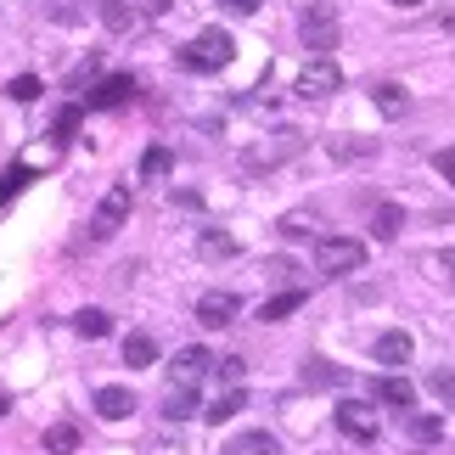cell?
<instances>
[{"instance_id": "cell-23", "label": "cell", "mask_w": 455, "mask_h": 455, "mask_svg": "<svg viewBox=\"0 0 455 455\" xmlns=\"http://www.w3.org/2000/svg\"><path fill=\"white\" fill-rule=\"evenodd\" d=\"M191 411H197V394H191V388H169V399H164V416H169V422H186Z\"/></svg>"}, {"instance_id": "cell-16", "label": "cell", "mask_w": 455, "mask_h": 455, "mask_svg": "<svg viewBox=\"0 0 455 455\" xmlns=\"http://www.w3.org/2000/svg\"><path fill=\"white\" fill-rule=\"evenodd\" d=\"M225 455H282V444H275V433H242Z\"/></svg>"}, {"instance_id": "cell-32", "label": "cell", "mask_w": 455, "mask_h": 455, "mask_svg": "<svg viewBox=\"0 0 455 455\" xmlns=\"http://www.w3.org/2000/svg\"><path fill=\"white\" fill-rule=\"evenodd\" d=\"M433 169H439L444 180L455 186V147H439V152H433Z\"/></svg>"}, {"instance_id": "cell-1", "label": "cell", "mask_w": 455, "mask_h": 455, "mask_svg": "<svg viewBox=\"0 0 455 455\" xmlns=\"http://www.w3.org/2000/svg\"><path fill=\"white\" fill-rule=\"evenodd\" d=\"M231 57H236V40L225 28H203L191 45H180L186 74H220V68H231Z\"/></svg>"}, {"instance_id": "cell-15", "label": "cell", "mask_w": 455, "mask_h": 455, "mask_svg": "<svg viewBox=\"0 0 455 455\" xmlns=\"http://www.w3.org/2000/svg\"><path fill=\"white\" fill-rule=\"evenodd\" d=\"M399 225H405V208H399V203H382L377 214H371V236H377V242H394Z\"/></svg>"}, {"instance_id": "cell-31", "label": "cell", "mask_w": 455, "mask_h": 455, "mask_svg": "<svg viewBox=\"0 0 455 455\" xmlns=\"http://www.w3.org/2000/svg\"><path fill=\"white\" fill-rule=\"evenodd\" d=\"M220 12H231V17H253L259 6H265V0H214Z\"/></svg>"}, {"instance_id": "cell-37", "label": "cell", "mask_w": 455, "mask_h": 455, "mask_svg": "<svg viewBox=\"0 0 455 455\" xmlns=\"http://www.w3.org/2000/svg\"><path fill=\"white\" fill-rule=\"evenodd\" d=\"M6 411H12V399H6V394H0V416H6Z\"/></svg>"}, {"instance_id": "cell-3", "label": "cell", "mask_w": 455, "mask_h": 455, "mask_svg": "<svg viewBox=\"0 0 455 455\" xmlns=\"http://www.w3.org/2000/svg\"><path fill=\"white\" fill-rule=\"evenodd\" d=\"M315 265H321V275H355L365 265V242H355V236H321V242H315Z\"/></svg>"}, {"instance_id": "cell-17", "label": "cell", "mask_w": 455, "mask_h": 455, "mask_svg": "<svg viewBox=\"0 0 455 455\" xmlns=\"http://www.w3.org/2000/svg\"><path fill=\"white\" fill-rule=\"evenodd\" d=\"M74 331H79V338H108V331H113V315L91 304V309H79V315H74Z\"/></svg>"}, {"instance_id": "cell-2", "label": "cell", "mask_w": 455, "mask_h": 455, "mask_svg": "<svg viewBox=\"0 0 455 455\" xmlns=\"http://www.w3.org/2000/svg\"><path fill=\"white\" fill-rule=\"evenodd\" d=\"M338 34H343V23H338V6H331V0H315V6L299 12V40L315 57H331V51H338Z\"/></svg>"}, {"instance_id": "cell-10", "label": "cell", "mask_w": 455, "mask_h": 455, "mask_svg": "<svg viewBox=\"0 0 455 455\" xmlns=\"http://www.w3.org/2000/svg\"><path fill=\"white\" fill-rule=\"evenodd\" d=\"M96 411L108 416V422H124V416H135V394L108 382V388H96Z\"/></svg>"}, {"instance_id": "cell-27", "label": "cell", "mask_w": 455, "mask_h": 455, "mask_svg": "<svg viewBox=\"0 0 455 455\" xmlns=\"http://www.w3.org/2000/svg\"><path fill=\"white\" fill-rule=\"evenodd\" d=\"M28 180H34V169H23V164L6 169V180H0V203H12V197H17V191H23Z\"/></svg>"}, {"instance_id": "cell-39", "label": "cell", "mask_w": 455, "mask_h": 455, "mask_svg": "<svg viewBox=\"0 0 455 455\" xmlns=\"http://www.w3.org/2000/svg\"><path fill=\"white\" fill-rule=\"evenodd\" d=\"M444 28H455V17H444Z\"/></svg>"}, {"instance_id": "cell-14", "label": "cell", "mask_w": 455, "mask_h": 455, "mask_svg": "<svg viewBox=\"0 0 455 455\" xmlns=\"http://www.w3.org/2000/svg\"><path fill=\"white\" fill-rule=\"evenodd\" d=\"M371 96H377V108L388 113V118H405V113H411V91H405V84H394V79H388V84H377Z\"/></svg>"}, {"instance_id": "cell-20", "label": "cell", "mask_w": 455, "mask_h": 455, "mask_svg": "<svg viewBox=\"0 0 455 455\" xmlns=\"http://www.w3.org/2000/svg\"><path fill=\"white\" fill-rule=\"evenodd\" d=\"M101 23H108L113 34H130V28H135V12H130V0H101Z\"/></svg>"}, {"instance_id": "cell-19", "label": "cell", "mask_w": 455, "mask_h": 455, "mask_svg": "<svg viewBox=\"0 0 455 455\" xmlns=\"http://www.w3.org/2000/svg\"><path fill=\"white\" fill-rule=\"evenodd\" d=\"M169 169H174V152L169 147H147L141 152V180H164Z\"/></svg>"}, {"instance_id": "cell-25", "label": "cell", "mask_w": 455, "mask_h": 455, "mask_svg": "<svg viewBox=\"0 0 455 455\" xmlns=\"http://www.w3.org/2000/svg\"><path fill=\"white\" fill-rule=\"evenodd\" d=\"M411 439L416 444H439L444 439V422H439V416H411Z\"/></svg>"}, {"instance_id": "cell-33", "label": "cell", "mask_w": 455, "mask_h": 455, "mask_svg": "<svg viewBox=\"0 0 455 455\" xmlns=\"http://www.w3.org/2000/svg\"><path fill=\"white\" fill-rule=\"evenodd\" d=\"M214 365H220V377L231 382V388H242V360H236V355H231V360H214Z\"/></svg>"}, {"instance_id": "cell-22", "label": "cell", "mask_w": 455, "mask_h": 455, "mask_svg": "<svg viewBox=\"0 0 455 455\" xmlns=\"http://www.w3.org/2000/svg\"><path fill=\"white\" fill-rule=\"evenodd\" d=\"M197 253H203V259H231V253H236V236H225V231H203V236H197Z\"/></svg>"}, {"instance_id": "cell-8", "label": "cell", "mask_w": 455, "mask_h": 455, "mask_svg": "<svg viewBox=\"0 0 455 455\" xmlns=\"http://www.w3.org/2000/svg\"><path fill=\"white\" fill-rule=\"evenodd\" d=\"M236 315H242V299H236V292H203V299H197V321H203L208 331L231 326Z\"/></svg>"}, {"instance_id": "cell-5", "label": "cell", "mask_w": 455, "mask_h": 455, "mask_svg": "<svg viewBox=\"0 0 455 455\" xmlns=\"http://www.w3.org/2000/svg\"><path fill=\"white\" fill-rule=\"evenodd\" d=\"M331 422H338V433L343 439H355V444H371L377 439V405H365V399H338V416H331Z\"/></svg>"}, {"instance_id": "cell-30", "label": "cell", "mask_w": 455, "mask_h": 455, "mask_svg": "<svg viewBox=\"0 0 455 455\" xmlns=\"http://www.w3.org/2000/svg\"><path fill=\"white\" fill-rule=\"evenodd\" d=\"M304 382H309V388H331V382H338V371H331L326 360H309V371H304Z\"/></svg>"}, {"instance_id": "cell-7", "label": "cell", "mask_w": 455, "mask_h": 455, "mask_svg": "<svg viewBox=\"0 0 455 455\" xmlns=\"http://www.w3.org/2000/svg\"><path fill=\"white\" fill-rule=\"evenodd\" d=\"M130 220V186H113L108 191V197H101L96 203V220H91V236L96 242H108L113 231H118V225H124Z\"/></svg>"}, {"instance_id": "cell-29", "label": "cell", "mask_w": 455, "mask_h": 455, "mask_svg": "<svg viewBox=\"0 0 455 455\" xmlns=\"http://www.w3.org/2000/svg\"><path fill=\"white\" fill-rule=\"evenodd\" d=\"M79 118H84V108H62V113H57V124H51V135H57V141H68V135L79 130Z\"/></svg>"}, {"instance_id": "cell-13", "label": "cell", "mask_w": 455, "mask_h": 455, "mask_svg": "<svg viewBox=\"0 0 455 455\" xmlns=\"http://www.w3.org/2000/svg\"><path fill=\"white\" fill-rule=\"evenodd\" d=\"M124 365H135V371L157 365V343L147 338V331H130V338H124Z\"/></svg>"}, {"instance_id": "cell-6", "label": "cell", "mask_w": 455, "mask_h": 455, "mask_svg": "<svg viewBox=\"0 0 455 455\" xmlns=\"http://www.w3.org/2000/svg\"><path fill=\"white\" fill-rule=\"evenodd\" d=\"M208 371H214V355H208L203 343H191V348H180V355L169 360V388H191V394H197Z\"/></svg>"}, {"instance_id": "cell-21", "label": "cell", "mask_w": 455, "mask_h": 455, "mask_svg": "<svg viewBox=\"0 0 455 455\" xmlns=\"http://www.w3.org/2000/svg\"><path fill=\"white\" fill-rule=\"evenodd\" d=\"M299 309H304V292H282V299L259 304V321H287V315H299Z\"/></svg>"}, {"instance_id": "cell-11", "label": "cell", "mask_w": 455, "mask_h": 455, "mask_svg": "<svg viewBox=\"0 0 455 455\" xmlns=\"http://www.w3.org/2000/svg\"><path fill=\"white\" fill-rule=\"evenodd\" d=\"M377 405H394V411H411L416 405V388L405 377H382L377 382Z\"/></svg>"}, {"instance_id": "cell-34", "label": "cell", "mask_w": 455, "mask_h": 455, "mask_svg": "<svg viewBox=\"0 0 455 455\" xmlns=\"http://www.w3.org/2000/svg\"><path fill=\"white\" fill-rule=\"evenodd\" d=\"M96 74V57H84L79 68H74V74H68V84H84V79H91Z\"/></svg>"}, {"instance_id": "cell-24", "label": "cell", "mask_w": 455, "mask_h": 455, "mask_svg": "<svg viewBox=\"0 0 455 455\" xmlns=\"http://www.w3.org/2000/svg\"><path fill=\"white\" fill-rule=\"evenodd\" d=\"M242 411V388H231V394H220L214 405H208L203 416H208V427H220V422H231V416Z\"/></svg>"}, {"instance_id": "cell-36", "label": "cell", "mask_w": 455, "mask_h": 455, "mask_svg": "<svg viewBox=\"0 0 455 455\" xmlns=\"http://www.w3.org/2000/svg\"><path fill=\"white\" fill-rule=\"evenodd\" d=\"M433 265H439V270H450V275H455V248H450V253H439V259H433Z\"/></svg>"}, {"instance_id": "cell-35", "label": "cell", "mask_w": 455, "mask_h": 455, "mask_svg": "<svg viewBox=\"0 0 455 455\" xmlns=\"http://www.w3.org/2000/svg\"><path fill=\"white\" fill-rule=\"evenodd\" d=\"M141 12H147V17H169V12H174V0H147Z\"/></svg>"}, {"instance_id": "cell-28", "label": "cell", "mask_w": 455, "mask_h": 455, "mask_svg": "<svg viewBox=\"0 0 455 455\" xmlns=\"http://www.w3.org/2000/svg\"><path fill=\"white\" fill-rule=\"evenodd\" d=\"M6 96H12V101H34V96H40V79H34V74H17V79L6 84Z\"/></svg>"}, {"instance_id": "cell-9", "label": "cell", "mask_w": 455, "mask_h": 455, "mask_svg": "<svg viewBox=\"0 0 455 455\" xmlns=\"http://www.w3.org/2000/svg\"><path fill=\"white\" fill-rule=\"evenodd\" d=\"M130 96H135V79L130 74H108V79H96L91 91H84V108H124Z\"/></svg>"}, {"instance_id": "cell-26", "label": "cell", "mask_w": 455, "mask_h": 455, "mask_svg": "<svg viewBox=\"0 0 455 455\" xmlns=\"http://www.w3.org/2000/svg\"><path fill=\"white\" fill-rule=\"evenodd\" d=\"M427 388H433V399H439V405L455 411V371H433V377H427Z\"/></svg>"}, {"instance_id": "cell-18", "label": "cell", "mask_w": 455, "mask_h": 455, "mask_svg": "<svg viewBox=\"0 0 455 455\" xmlns=\"http://www.w3.org/2000/svg\"><path fill=\"white\" fill-rule=\"evenodd\" d=\"M45 450H51V455H74V450H79V427H74V422H51V427H45Z\"/></svg>"}, {"instance_id": "cell-12", "label": "cell", "mask_w": 455, "mask_h": 455, "mask_svg": "<svg viewBox=\"0 0 455 455\" xmlns=\"http://www.w3.org/2000/svg\"><path fill=\"white\" fill-rule=\"evenodd\" d=\"M371 355H377L382 365H405V360H411V338H405V331H382V338L371 343Z\"/></svg>"}, {"instance_id": "cell-38", "label": "cell", "mask_w": 455, "mask_h": 455, "mask_svg": "<svg viewBox=\"0 0 455 455\" xmlns=\"http://www.w3.org/2000/svg\"><path fill=\"white\" fill-rule=\"evenodd\" d=\"M388 6H416V0H388Z\"/></svg>"}, {"instance_id": "cell-4", "label": "cell", "mask_w": 455, "mask_h": 455, "mask_svg": "<svg viewBox=\"0 0 455 455\" xmlns=\"http://www.w3.org/2000/svg\"><path fill=\"white\" fill-rule=\"evenodd\" d=\"M343 91V68L331 62V57H315L299 68V79H292V96H304V101H326V96H338Z\"/></svg>"}]
</instances>
